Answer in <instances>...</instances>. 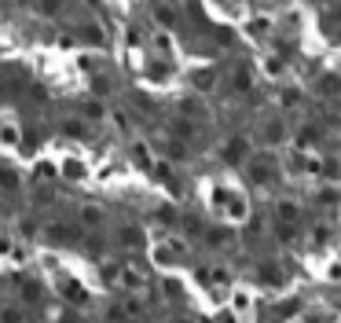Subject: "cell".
<instances>
[{
  "label": "cell",
  "instance_id": "8992f818",
  "mask_svg": "<svg viewBox=\"0 0 341 323\" xmlns=\"http://www.w3.org/2000/svg\"><path fill=\"white\" fill-rule=\"evenodd\" d=\"M81 224L85 228H99L103 224V209L99 206H81Z\"/></svg>",
  "mask_w": 341,
  "mask_h": 323
},
{
  "label": "cell",
  "instance_id": "ba28073f",
  "mask_svg": "<svg viewBox=\"0 0 341 323\" xmlns=\"http://www.w3.org/2000/svg\"><path fill=\"white\" fill-rule=\"evenodd\" d=\"M279 221H283V224H297L301 221L297 202H279Z\"/></svg>",
  "mask_w": 341,
  "mask_h": 323
},
{
  "label": "cell",
  "instance_id": "e0dca14e",
  "mask_svg": "<svg viewBox=\"0 0 341 323\" xmlns=\"http://www.w3.org/2000/svg\"><path fill=\"white\" fill-rule=\"evenodd\" d=\"M250 88H253L250 70H246V66H239V70H235V92H250Z\"/></svg>",
  "mask_w": 341,
  "mask_h": 323
},
{
  "label": "cell",
  "instance_id": "b9f144b4",
  "mask_svg": "<svg viewBox=\"0 0 341 323\" xmlns=\"http://www.w3.org/2000/svg\"><path fill=\"white\" fill-rule=\"evenodd\" d=\"M19 4H33V0H19Z\"/></svg>",
  "mask_w": 341,
  "mask_h": 323
},
{
  "label": "cell",
  "instance_id": "4fadbf2b",
  "mask_svg": "<svg viewBox=\"0 0 341 323\" xmlns=\"http://www.w3.org/2000/svg\"><path fill=\"white\" fill-rule=\"evenodd\" d=\"M250 176H253L257 184H272V180H275V169H268V162H260V165L250 169Z\"/></svg>",
  "mask_w": 341,
  "mask_h": 323
},
{
  "label": "cell",
  "instance_id": "d4e9b609",
  "mask_svg": "<svg viewBox=\"0 0 341 323\" xmlns=\"http://www.w3.org/2000/svg\"><path fill=\"white\" fill-rule=\"evenodd\" d=\"M154 19H158L162 26H173V22H176V15H173V8H165V4H158V8H154Z\"/></svg>",
  "mask_w": 341,
  "mask_h": 323
},
{
  "label": "cell",
  "instance_id": "5bb4252c",
  "mask_svg": "<svg viewBox=\"0 0 341 323\" xmlns=\"http://www.w3.org/2000/svg\"><path fill=\"white\" fill-rule=\"evenodd\" d=\"M165 155H169V158H176V162H180V158H187V140H169V143H165Z\"/></svg>",
  "mask_w": 341,
  "mask_h": 323
},
{
  "label": "cell",
  "instance_id": "cb8c5ba5",
  "mask_svg": "<svg viewBox=\"0 0 341 323\" xmlns=\"http://www.w3.org/2000/svg\"><path fill=\"white\" fill-rule=\"evenodd\" d=\"M63 176L81 180V176H85V165H81V162H73V158H70V162H63Z\"/></svg>",
  "mask_w": 341,
  "mask_h": 323
},
{
  "label": "cell",
  "instance_id": "8fae6325",
  "mask_svg": "<svg viewBox=\"0 0 341 323\" xmlns=\"http://www.w3.org/2000/svg\"><path fill=\"white\" fill-rule=\"evenodd\" d=\"M173 132H176V140H195V121H191V118L173 121Z\"/></svg>",
  "mask_w": 341,
  "mask_h": 323
},
{
  "label": "cell",
  "instance_id": "ab89813d",
  "mask_svg": "<svg viewBox=\"0 0 341 323\" xmlns=\"http://www.w3.org/2000/svg\"><path fill=\"white\" fill-rule=\"evenodd\" d=\"M165 294H173V298H176V294H180V283H176V279H169V283H165Z\"/></svg>",
  "mask_w": 341,
  "mask_h": 323
},
{
  "label": "cell",
  "instance_id": "603a6c76",
  "mask_svg": "<svg viewBox=\"0 0 341 323\" xmlns=\"http://www.w3.org/2000/svg\"><path fill=\"white\" fill-rule=\"evenodd\" d=\"M0 188H8V191L19 188V176H15V169H4V165H0Z\"/></svg>",
  "mask_w": 341,
  "mask_h": 323
},
{
  "label": "cell",
  "instance_id": "74e56055",
  "mask_svg": "<svg viewBox=\"0 0 341 323\" xmlns=\"http://www.w3.org/2000/svg\"><path fill=\"white\" fill-rule=\"evenodd\" d=\"M165 74H169L165 66H150V78H154V81H165Z\"/></svg>",
  "mask_w": 341,
  "mask_h": 323
},
{
  "label": "cell",
  "instance_id": "2e32d148",
  "mask_svg": "<svg viewBox=\"0 0 341 323\" xmlns=\"http://www.w3.org/2000/svg\"><path fill=\"white\" fill-rule=\"evenodd\" d=\"M297 143H301V147H316V143H319V129H316V125H305L301 136H297Z\"/></svg>",
  "mask_w": 341,
  "mask_h": 323
},
{
  "label": "cell",
  "instance_id": "4dcf8cb0",
  "mask_svg": "<svg viewBox=\"0 0 341 323\" xmlns=\"http://www.w3.org/2000/svg\"><path fill=\"white\" fill-rule=\"evenodd\" d=\"M22 298L26 301H41V286L37 283H22Z\"/></svg>",
  "mask_w": 341,
  "mask_h": 323
},
{
  "label": "cell",
  "instance_id": "836d02e7",
  "mask_svg": "<svg viewBox=\"0 0 341 323\" xmlns=\"http://www.w3.org/2000/svg\"><path fill=\"white\" fill-rule=\"evenodd\" d=\"M92 88L103 96V92H110V81H106V78H96V81H92Z\"/></svg>",
  "mask_w": 341,
  "mask_h": 323
},
{
  "label": "cell",
  "instance_id": "9a60e30c",
  "mask_svg": "<svg viewBox=\"0 0 341 323\" xmlns=\"http://www.w3.org/2000/svg\"><path fill=\"white\" fill-rule=\"evenodd\" d=\"M81 114H85L88 121H99V118H103V103H99V99H88V103H81Z\"/></svg>",
  "mask_w": 341,
  "mask_h": 323
},
{
  "label": "cell",
  "instance_id": "f546056e",
  "mask_svg": "<svg viewBox=\"0 0 341 323\" xmlns=\"http://www.w3.org/2000/svg\"><path fill=\"white\" fill-rule=\"evenodd\" d=\"M81 37L92 41V44H99V41H103V29H99V26H85V29H81Z\"/></svg>",
  "mask_w": 341,
  "mask_h": 323
},
{
  "label": "cell",
  "instance_id": "9c48e42d",
  "mask_svg": "<svg viewBox=\"0 0 341 323\" xmlns=\"http://www.w3.org/2000/svg\"><path fill=\"white\" fill-rule=\"evenodd\" d=\"M44 235H48L52 242H70V239H73L77 232H73V228H66V224H52V228H48Z\"/></svg>",
  "mask_w": 341,
  "mask_h": 323
},
{
  "label": "cell",
  "instance_id": "ffe728a7",
  "mask_svg": "<svg viewBox=\"0 0 341 323\" xmlns=\"http://www.w3.org/2000/svg\"><path fill=\"white\" fill-rule=\"evenodd\" d=\"M319 92H323V96H337V92H341V81L334 78V74H327V78L319 81Z\"/></svg>",
  "mask_w": 341,
  "mask_h": 323
},
{
  "label": "cell",
  "instance_id": "44dd1931",
  "mask_svg": "<svg viewBox=\"0 0 341 323\" xmlns=\"http://www.w3.org/2000/svg\"><path fill=\"white\" fill-rule=\"evenodd\" d=\"M180 111H183V118H202V103L198 99H180Z\"/></svg>",
  "mask_w": 341,
  "mask_h": 323
},
{
  "label": "cell",
  "instance_id": "f35d334b",
  "mask_svg": "<svg viewBox=\"0 0 341 323\" xmlns=\"http://www.w3.org/2000/svg\"><path fill=\"white\" fill-rule=\"evenodd\" d=\"M52 173H55V169H52L48 162H41V165H37V176H52Z\"/></svg>",
  "mask_w": 341,
  "mask_h": 323
},
{
  "label": "cell",
  "instance_id": "52a82bcc",
  "mask_svg": "<svg viewBox=\"0 0 341 323\" xmlns=\"http://www.w3.org/2000/svg\"><path fill=\"white\" fill-rule=\"evenodd\" d=\"M63 298H66V301H73V305H85V301H88V294H85V290L77 286L73 279H66V283H63Z\"/></svg>",
  "mask_w": 341,
  "mask_h": 323
},
{
  "label": "cell",
  "instance_id": "7a4b0ae2",
  "mask_svg": "<svg viewBox=\"0 0 341 323\" xmlns=\"http://www.w3.org/2000/svg\"><path fill=\"white\" fill-rule=\"evenodd\" d=\"M118 242L121 246H129V250H136V246H143V228H136V224H125L118 232Z\"/></svg>",
  "mask_w": 341,
  "mask_h": 323
},
{
  "label": "cell",
  "instance_id": "8d00e7d4",
  "mask_svg": "<svg viewBox=\"0 0 341 323\" xmlns=\"http://www.w3.org/2000/svg\"><path fill=\"white\" fill-rule=\"evenodd\" d=\"M268 74H283V59H268Z\"/></svg>",
  "mask_w": 341,
  "mask_h": 323
},
{
  "label": "cell",
  "instance_id": "d590c367",
  "mask_svg": "<svg viewBox=\"0 0 341 323\" xmlns=\"http://www.w3.org/2000/svg\"><path fill=\"white\" fill-rule=\"evenodd\" d=\"M279 239L290 242V239H293V224H283V228H279Z\"/></svg>",
  "mask_w": 341,
  "mask_h": 323
},
{
  "label": "cell",
  "instance_id": "4316f807",
  "mask_svg": "<svg viewBox=\"0 0 341 323\" xmlns=\"http://www.w3.org/2000/svg\"><path fill=\"white\" fill-rule=\"evenodd\" d=\"M268 29H272V22H268V19H253V22H250V33H253V37H264Z\"/></svg>",
  "mask_w": 341,
  "mask_h": 323
},
{
  "label": "cell",
  "instance_id": "d6a6232c",
  "mask_svg": "<svg viewBox=\"0 0 341 323\" xmlns=\"http://www.w3.org/2000/svg\"><path fill=\"white\" fill-rule=\"evenodd\" d=\"M275 312H279V316H293V312H297V301H283Z\"/></svg>",
  "mask_w": 341,
  "mask_h": 323
},
{
  "label": "cell",
  "instance_id": "3957f363",
  "mask_svg": "<svg viewBox=\"0 0 341 323\" xmlns=\"http://www.w3.org/2000/svg\"><path fill=\"white\" fill-rule=\"evenodd\" d=\"M286 140V125L279 118H272V121H264V143L268 147H275V143H283Z\"/></svg>",
  "mask_w": 341,
  "mask_h": 323
},
{
  "label": "cell",
  "instance_id": "5b68a950",
  "mask_svg": "<svg viewBox=\"0 0 341 323\" xmlns=\"http://www.w3.org/2000/svg\"><path fill=\"white\" fill-rule=\"evenodd\" d=\"M257 279L264 283V286H279V283H283V272H279L275 265H260L257 268Z\"/></svg>",
  "mask_w": 341,
  "mask_h": 323
},
{
  "label": "cell",
  "instance_id": "30bf717a",
  "mask_svg": "<svg viewBox=\"0 0 341 323\" xmlns=\"http://www.w3.org/2000/svg\"><path fill=\"white\" fill-rule=\"evenodd\" d=\"M228 239H231V228H228V224H220V228H209V232H206V242H209V246H224Z\"/></svg>",
  "mask_w": 341,
  "mask_h": 323
},
{
  "label": "cell",
  "instance_id": "6da1fadb",
  "mask_svg": "<svg viewBox=\"0 0 341 323\" xmlns=\"http://www.w3.org/2000/svg\"><path fill=\"white\" fill-rule=\"evenodd\" d=\"M246 155H250V143H246V136H235V140L224 147V162H228V165H242Z\"/></svg>",
  "mask_w": 341,
  "mask_h": 323
},
{
  "label": "cell",
  "instance_id": "ac0fdd59",
  "mask_svg": "<svg viewBox=\"0 0 341 323\" xmlns=\"http://www.w3.org/2000/svg\"><path fill=\"white\" fill-rule=\"evenodd\" d=\"M154 176H158V180L165 184V188H169V191H180V180H176L173 173H169V169H165V165H158V169H154Z\"/></svg>",
  "mask_w": 341,
  "mask_h": 323
},
{
  "label": "cell",
  "instance_id": "60d3db41",
  "mask_svg": "<svg viewBox=\"0 0 341 323\" xmlns=\"http://www.w3.org/2000/svg\"><path fill=\"white\" fill-rule=\"evenodd\" d=\"M198 232H202V224H198V221L191 217V221H187V235H198Z\"/></svg>",
  "mask_w": 341,
  "mask_h": 323
},
{
  "label": "cell",
  "instance_id": "277c9868",
  "mask_svg": "<svg viewBox=\"0 0 341 323\" xmlns=\"http://www.w3.org/2000/svg\"><path fill=\"white\" fill-rule=\"evenodd\" d=\"M191 85H195L198 92H209V88L216 85V70H209V66H202V70H195V74H191Z\"/></svg>",
  "mask_w": 341,
  "mask_h": 323
},
{
  "label": "cell",
  "instance_id": "e575fe53",
  "mask_svg": "<svg viewBox=\"0 0 341 323\" xmlns=\"http://www.w3.org/2000/svg\"><path fill=\"white\" fill-rule=\"evenodd\" d=\"M0 140H4V143H15V140H19V132H15V129H0Z\"/></svg>",
  "mask_w": 341,
  "mask_h": 323
},
{
  "label": "cell",
  "instance_id": "f1b7e54d",
  "mask_svg": "<svg viewBox=\"0 0 341 323\" xmlns=\"http://www.w3.org/2000/svg\"><path fill=\"white\" fill-rule=\"evenodd\" d=\"M37 8L44 15H55V11H63V0H37Z\"/></svg>",
  "mask_w": 341,
  "mask_h": 323
},
{
  "label": "cell",
  "instance_id": "1f68e13d",
  "mask_svg": "<svg viewBox=\"0 0 341 323\" xmlns=\"http://www.w3.org/2000/svg\"><path fill=\"white\" fill-rule=\"evenodd\" d=\"M118 275H121L118 265H103V279H106V283H118Z\"/></svg>",
  "mask_w": 341,
  "mask_h": 323
},
{
  "label": "cell",
  "instance_id": "484cf974",
  "mask_svg": "<svg viewBox=\"0 0 341 323\" xmlns=\"http://www.w3.org/2000/svg\"><path fill=\"white\" fill-rule=\"evenodd\" d=\"M301 88H283V106H301Z\"/></svg>",
  "mask_w": 341,
  "mask_h": 323
},
{
  "label": "cell",
  "instance_id": "83f0119b",
  "mask_svg": "<svg viewBox=\"0 0 341 323\" xmlns=\"http://www.w3.org/2000/svg\"><path fill=\"white\" fill-rule=\"evenodd\" d=\"M132 158L143 165V169H150V155H147V147H143V143H136V147H132Z\"/></svg>",
  "mask_w": 341,
  "mask_h": 323
},
{
  "label": "cell",
  "instance_id": "7c38bea8",
  "mask_svg": "<svg viewBox=\"0 0 341 323\" xmlns=\"http://www.w3.org/2000/svg\"><path fill=\"white\" fill-rule=\"evenodd\" d=\"M224 206H228V217H231V221H242V217H246V202H242V198L228 195V202H224Z\"/></svg>",
  "mask_w": 341,
  "mask_h": 323
},
{
  "label": "cell",
  "instance_id": "7402d4cb",
  "mask_svg": "<svg viewBox=\"0 0 341 323\" xmlns=\"http://www.w3.org/2000/svg\"><path fill=\"white\" fill-rule=\"evenodd\" d=\"M63 132L70 140H85V121H63Z\"/></svg>",
  "mask_w": 341,
  "mask_h": 323
},
{
  "label": "cell",
  "instance_id": "d6986e66",
  "mask_svg": "<svg viewBox=\"0 0 341 323\" xmlns=\"http://www.w3.org/2000/svg\"><path fill=\"white\" fill-rule=\"evenodd\" d=\"M118 279L125 283V286H132V290H136V286H143V275H139L136 268H121V275H118Z\"/></svg>",
  "mask_w": 341,
  "mask_h": 323
}]
</instances>
